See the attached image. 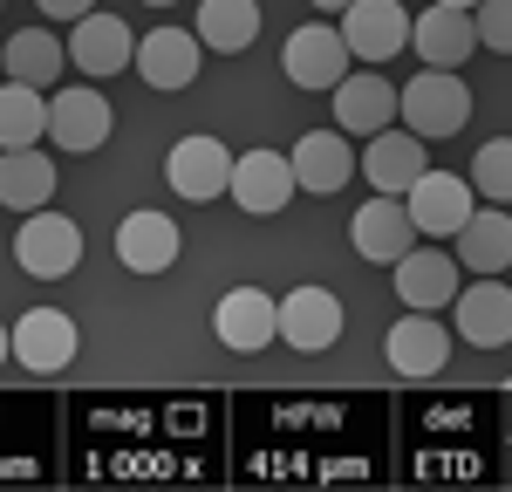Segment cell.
I'll use <instances>...</instances> for the list:
<instances>
[{
  "mask_svg": "<svg viewBox=\"0 0 512 492\" xmlns=\"http://www.w3.org/2000/svg\"><path fill=\"white\" fill-rule=\"evenodd\" d=\"M82 349L76 335V315H62V308H28L21 322H14V363L35 369V376H55V369H69Z\"/></svg>",
  "mask_w": 512,
  "mask_h": 492,
  "instance_id": "9c48e42d",
  "label": "cell"
},
{
  "mask_svg": "<svg viewBox=\"0 0 512 492\" xmlns=\"http://www.w3.org/2000/svg\"><path fill=\"white\" fill-rule=\"evenodd\" d=\"M335 123L349 130V137H376V130H390L396 110H403V89L383 76H342L335 89Z\"/></svg>",
  "mask_w": 512,
  "mask_h": 492,
  "instance_id": "9a60e30c",
  "label": "cell"
},
{
  "mask_svg": "<svg viewBox=\"0 0 512 492\" xmlns=\"http://www.w3.org/2000/svg\"><path fill=\"white\" fill-rule=\"evenodd\" d=\"M48 21H82V14H96V0H35Z\"/></svg>",
  "mask_w": 512,
  "mask_h": 492,
  "instance_id": "f546056e",
  "label": "cell"
},
{
  "mask_svg": "<svg viewBox=\"0 0 512 492\" xmlns=\"http://www.w3.org/2000/svg\"><path fill=\"white\" fill-rule=\"evenodd\" d=\"M110 123L117 117H110V96L103 89H55L48 96V144H62L76 158L110 144Z\"/></svg>",
  "mask_w": 512,
  "mask_h": 492,
  "instance_id": "8992f818",
  "label": "cell"
},
{
  "mask_svg": "<svg viewBox=\"0 0 512 492\" xmlns=\"http://www.w3.org/2000/svg\"><path fill=\"white\" fill-rule=\"evenodd\" d=\"M390 274H396V301H403V308L437 315V308L458 301V260H451V253H424V246H410Z\"/></svg>",
  "mask_w": 512,
  "mask_h": 492,
  "instance_id": "ac0fdd59",
  "label": "cell"
},
{
  "mask_svg": "<svg viewBox=\"0 0 512 492\" xmlns=\"http://www.w3.org/2000/svg\"><path fill=\"white\" fill-rule=\"evenodd\" d=\"M294 192H301L294 185V158H280V151H246V158H233V192L226 199H239V212L274 219Z\"/></svg>",
  "mask_w": 512,
  "mask_h": 492,
  "instance_id": "4fadbf2b",
  "label": "cell"
},
{
  "mask_svg": "<svg viewBox=\"0 0 512 492\" xmlns=\"http://www.w3.org/2000/svg\"><path fill=\"white\" fill-rule=\"evenodd\" d=\"M355 171H362V164H355V151H349V130H308V137L294 144V185H301V192H321V199H328V192L349 185Z\"/></svg>",
  "mask_w": 512,
  "mask_h": 492,
  "instance_id": "d6986e66",
  "label": "cell"
},
{
  "mask_svg": "<svg viewBox=\"0 0 512 492\" xmlns=\"http://www.w3.org/2000/svg\"><path fill=\"white\" fill-rule=\"evenodd\" d=\"M0 62H7V76H14V82L55 89V82H62V69H69V41L48 35V28H21V35L0 48Z\"/></svg>",
  "mask_w": 512,
  "mask_h": 492,
  "instance_id": "cb8c5ba5",
  "label": "cell"
},
{
  "mask_svg": "<svg viewBox=\"0 0 512 492\" xmlns=\"http://www.w3.org/2000/svg\"><path fill=\"white\" fill-rule=\"evenodd\" d=\"M48 137V96H41L35 82H14L0 89V151H28Z\"/></svg>",
  "mask_w": 512,
  "mask_h": 492,
  "instance_id": "4316f807",
  "label": "cell"
},
{
  "mask_svg": "<svg viewBox=\"0 0 512 492\" xmlns=\"http://www.w3.org/2000/svg\"><path fill=\"white\" fill-rule=\"evenodd\" d=\"M349 233H355V253H362L369 267H396L410 246L424 240V233H417V219H410V205L396 199V192H383V199L362 205V212L349 219Z\"/></svg>",
  "mask_w": 512,
  "mask_h": 492,
  "instance_id": "ba28073f",
  "label": "cell"
},
{
  "mask_svg": "<svg viewBox=\"0 0 512 492\" xmlns=\"http://www.w3.org/2000/svg\"><path fill=\"white\" fill-rule=\"evenodd\" d=\"M410 48L424 55V69H465V55L478 48L472 7H431V14H417V28H410Z\"/></svg>",
  "mask_w": 512,
  "mask_h": 492,
  "instance_id": "ffe728a7",
  "label": "cell"
},
{
  "mask_svg": "<svg viewBox=\"0 0 512 492\" xmlns=\"http://www.w3.org/2000/svg\"><path fill=\"white\" fill-rule=\"evenodd\" d=\"M7 363H14V328L0 322V369H7Z\"/></svg>",
  "mask_w": 512,
  "mask_h": 492,
  "instance_id": "4dcf8cb0",
  "label": "cell"
},
{
  "mask_svg": "<svg viewBox=\"0 0 512 492\" xmlns=\"http://www.w3.org/2000/svg\"><path fill=\"white\" fill-rule=\"evenodd\" d=\"M55 199V164L41 158L35 144L28 151H0V205L7 212H41Z\"/></svg>",
  "mask_w": 512,
  "mask_h": 492,
  "instance_id": "d4e9b609",
  "label": "cell"
},
{
  "mask_svg": "<svg viewBox=\"0 0 512 492\" xmlns=\"http://www.w3.org/2000/svg\"><path fill=\"white\" fill-rule=\"evenodd\" d=\"M14 260L35 281H62V274H76V260H82V226L41 205V212L21 219V233H14Z\"/></svg>",
  "mask_w": 512,
  "mask_h": 492,
  "instance_id": "7a4b0ae2",
  "label": "cell"
},
{
  "mask_svg": "<svg viewBox=\"0 0 512 492\" xmlns=\"http://www.w3.org/2000/svg\"><path fill=\"white\" fill-rule=\"evenodd\" d=\"M151 7H171V0H151Z\"/></svg>",
  "mask_w": 512,
  "mask_h": 492,
  "instance_id": "836d02e7",
  "label": "cell"
},
{
  "mask_svg": "<svg viewBox=\"0 0 512 492\" xmlns=\"http://www.w3.org/2000/svg\"><path fill=\"white\" fill-rule=\"evenodd\" d=\"M472 192H478V199H492V205H512V137H492V144H478Z\"/></svg>",
  "mask_w": 512,
  "mask_h": 492,
  "instance_id": "83f0119b",
  "label": "cell"
},
{
  "mask_svg": "<svg viewBox=\"0 0 512 492\" xmlns=\"http://www.w3.org/2000/svg\"><path fill=\"white\" fill-rule=\"evenodd\" d=\"M383 356H390L396 376H437L444 356H451V328L437 322V315H424V308H410V315L383 335Z\"/></svg>",
  "mask_w": 512,
  "mask_h": 492,
  "instance_id": "2e32d148",
  "label": "cell"
},
{
  "mask_svg": "<svg viewBox=\"0 0 512 492\" xmlns=\"http://www.w3.org/2000/svg\"><path fill=\"white\" fill-rule=\"evenodd\" d=\"M117 260L130 274H164V267L178 260V226H171V212H130L117 226Z\"/></svg>",
  "mask_w": 512,
  "mask_h": 492,
  "instance_id": "7402d4cb",
  "label": "cell"
},
{
  "mask_svg": "<svg viewBox=\"0 0 512 492\" xmlns=\"http://www.w3.org/2000/svg\"><path fill=\"white\" fill-rule=\"evenodd\" d=\"M355 164H362V178H369L376 192H396V199H403V192L431 171L424 137H417V130H396V123H390V130H376V137H369V151H362Z\"/></svg>",
  "mask_w": 512,
  "mask_h": 492,
  "instance_id": "5bb4252c",
  "label": "cell"
},
{
  "mask_svg": "<svg viewBox=\"0 0 512 492\" xmlns=\"http://www.w3.org/2000/svg\"><path fill=\"white\" fill-rule=\"evenodd\" d=\"M458 342L472 349H506L512 342V287L478 274L465 294H458Z\"/></svg>",
  "mask_w": 512,
  "mask_h": 492,
  "instance_id": "e0dca14e",
  "label": "cell"
},
{
  "mask_svg": "<svg viewBox=\"0 0 512 492\" xmlns=\"http://www.w3.org/2000/svg\"><path fill=\"white\" fill-rule=\"evenodd\" d=\"M280 69H287L294 89H335V82L349 76V41H342V28L308 21V28H294V35H287Z\"/></svg>",
  "mask_w": 512,
  "mask_h": 492,
  "instance_id": "52a82bcc",
  "label": "cell"
},
{
  "mask_svg": "<svg viewBox=\"0 0 512 492\" xmlns=\"http://www.w3.org/2000/svg\"><path fill=\"white\" fill-rule=\"evenodd\" d=\"M437 7H478V0H437Z\"/></svg>",
  "mask_w": 512,
  "mask_h": 492,
  "instance_id": "d6a6232c",
  "label": "cell"
},
{
  "mask_svg": "<svg viewBox=\"0 0 512 492\" xmlns=\"http://www.w3.org/2000/svg\"><path fill=\"white\" fill-rule=\"evenodd\" d=\"M403 130L417 137H458L472 123V89L458 82V69H424L417 82H403Z\"/></svg>",
  "mask_w": 512,
  "mask_h": 492,
  "instance_id": "6da1fadb",
  "label": "cell"
},
{
  "mask_svg": "<svg viewBox=\"0 0 512 492\" xmlns=\"http://www.w3.org/2000/svg\"><path fill=\"white\" fill-rule=\"evenodd\" d=\"M69 62H76L82 76H117V69H130L137 62V41H130V28H123L117 14H82L76 21V41H69Z\"/></svg>",
  "mask_w": 512,
  "mask_h": 492,
  "instance_id": "44dd1931",
  "label": "cell"
},
{
  "mask_svg": "<svg viewBox=\"0 0 512 492\" xmlns=\"http://www.w3.org/2000/svg\"><path fill=\"white\" fill-rule=\"evenodd\" d=\"M458 260L472 274H506L512 267V205H478L458 226Z\"/></svg>",
  "mask_w": 512,
  "mask_h": 492,
  "instance_id": "603a6c76",
  "label": "cell"
},
{
  "mask_svg": "<svg viewBox=\"0 0 512 492\" xmlns=\"http://www.w3.org/2000/svg\"><path fill=\"white\" fill-rule=\"evenodd\" d=\"M260 35V0H198V41L219 55H246Z\"/></svg>",
  "mask_w": 512,
  "mask_h": 492,
  "instance_id": "484cf974",
  "label": "cell"
},
{
  "mask_svg": "<svg viewBox=\"0 0 512 492\" xmlns=\"http://www.w3.org/2000/svg\"><path fill=\"white\" fill-rule=\"evenodd\" d=\"M198 62H205V41H198V28L185 35V28H151V35L137 41V76L151 82V89H164V96H178V89H192L198 82Z\"/></svg>",
  "mask_w": 512,
  "mask_h": 492,
  "instance_id": "30bf717a",
  "label": "cell"
},
{
  "mask_svg": "<svg viewBox=\"0 0 512 492\" xmlns=\"http://www.w3.org/2000/svg\"><path fill=\"white\" fill-rule=\"evenodd\" d=\"M164 185L185 205L226 199V192H233V151H226L219 137H185V144H171V158H164Z\"/></svg>",
  "mask_w": 512,
  "mask_h": 492,
  "instance_id": "3957f363",
  "label": "cell"
},
{
  "mask_svg": "<svg viewBox=\"0 0 512 492\" xmlns=\"http://www.w3.org/2000/svg\"><path fill=\"white\" fill-rule=\"evenodd\" d=\"M308 7H321V14H342V7H349V0H308Z\"/></svg>",
  "mask_w": 512,
  "mask_h": 492,
  "instance_id": "1f68e13d",
  "label": "cell"
},
{
  "mask_svg": "<svg viewBox=\"0 0 512 492\" xmlns=\"http://www.w3.org/2000/svg\"><path fill=\"white\" fill-rule=\"evenodd\" d=\"M410 28H417V21L403 14V0H349V7H342V41H349V55H362V62L403 55Z\"/></svg>",
  "mask_w": 512,
  "mask_h": 492,
  "instance_id": "8fae6325",
  "label": "cell"
},
{
  "mask_svg": "<svg viewBox=\"0 0 512 492\" xmlns=\"http://www.w3.org/2000/svg\"><path fill=\"white\" fill-rule=\"evenodd\" d=\"M472 21H478V48H492V55H512V0H478Z\"/></svg>",
  "mask_w": 512,
  "mask_h": 492,
  "instance_id": "f1b7e54d",
  "label": "cell"
},
{
  "mask_svg": "<svg viewBox=\"0 0 512 492\" xmlns=\"http://www.w3.org/2000/svg\"><path fill=\"white\" fill-rule=\"evenodd\" d=\"M280 342L301 349V356L335 349V342H342V301H335L328 287H294V294L280 301Z\"/></svg>",
  "mask_w": 512,
  "mask_h": 492,
  "instance_id": "7c38bea8",
  "label": "cell"
},
{
  "mask_svg": "<svg viewBox=\"0 0 512 492\" xmlns=\"http://www.w3.org/2000/svg\"><path fill=\"white\" fill-rule=\"evenodd\" d=\"M472 199H478L472 178H458V171H424V178L403 192V205H410V219H417L424 240H458V226L478 212Z\"/></svg>",
  "mask_w": 512,
  "mask_h": 492,
  "instance_id": "277c9868",
  "label": "cell"
},
{
  "mask_svg": "<svg viewBox=\"0 0 512 492\" xmlns=\"http://www.w3.org/2000/svg\"><path fill=\"white\" fill-rule=\"evenodd\" d=\"M212 335L233 349V356H260L280 342V301L260 287H233L219 308H212Z\"/></svg>",
  "mask_w": 512,
  "mask_h": 492,
  "instance_id": "5b68a950",
  "label": "cell"
}]
</instances>
